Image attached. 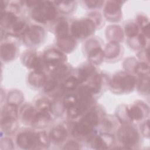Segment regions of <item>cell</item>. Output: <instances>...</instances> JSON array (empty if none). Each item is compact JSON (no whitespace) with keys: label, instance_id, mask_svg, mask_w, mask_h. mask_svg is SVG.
<instances>
[{"label":"cell","instance_id":"cell-1","mask_svg":"<svg viewBox=\"0 0 150 150\" xmlns=\"http://www.w3.org/2000/svg\"><path fill=\"white\" fill-rule=\"evenodd\" d=\"M57 15L54 6L49 1H38L32 11V18L38 22L45 23L53 20Z\"/></svg>","mask_w":150,"mask_h":150},{"label":"cell","instance_id":"cell-2","mask_svg":"<svg viewBox=\"0 0 150 150\" xmlns=\"http://www.w3.org/2000/svg\"><path fill=\"white\" fill-rule=\"evenodd\" d=\"M136 82L137 79L135 76L125 73H119L112 79L110 87L115 93H127L132 91Z\"/></svg>","mask_w":150,"mask_h":150},{"label":"cell","instance_id":"cell-3","mask_svg":"<svg viewBox=\"0 0 150 150\" xmlns=\"http://www.w3.org/2000/svg\"><path fill=\"white\" fill-rule=\"evenodd\" d=\"M96 24L91 19H85L74 22L71 26L72 36L77 39H84L91 35Z\"/></svg>","mask_w":150,"mask_h":150},{"label":"cell","instance_id":"cell-4","mask_svg":"<svg viewBox=\"0 0 150 150\" xmlns=\"http://www.w3.org/2000/svg\"><path fill=\"white\" fill-rule=\"evenodd\" d=\"M118 138L119 141L124 145V146L131 149L135 146L139 139L138 132L132 127L125 126L121 127L118 132Z\"/></svg>","mask_w":150,"mask_h":150},{"label":"cell","instance_id":"cell-5","mask_svg":"<svg viewBox=\"0 0 150 150\" xmlns=\"http://www.w3.org/2000/svg\"><path fill=\"white\" fill-rule=\"evenodd\" d=\"M16 143L18 146L22 149H32L39 146L38 133L26 131L20 133L16 138Z\"/></svg>","mask_w":150,"mask_h":150},{"label":"cell","instance_id":"cell-6","mask_svg":"<svg viewBox=\"0 0 150 150\" xmlns=\"http://www.w3.org/2000/svg\"><path fill=\"white\" fill-rule=\"evenodd\" d=\"M114 137L108 134H103L100 135L93 134L89 138L90 146L97 149H108L114 144Z\"/></svg>","mask_w":150,"mask_h":150},{"label":"cell","instance_id":"cell-7","mask_svg":"<svg viewBox=\"0 0 150 150\" xmlns=\"http://www.w3.org/2000/svg\"><path fill=\"white\" fill-rule=\"evenodd\" d=\"M23 63L25 65L33 70V71H42L45 66L46 64L43 60V59L38 57L35 53L32 52H28L22 56Z\"/></svg>","mask_w":150,"mask_h":150},{"label":"cell","instance_id":"cell-8","mask_svg":"<svg viewBox=\"0 0 150 150\" xmlns=\"http://www.w3.org/2000/svg\"><path fill=\"white\" fill-rule=\"evenodd\" d=\"M43 59L47 66H58L63 64L66 60L64 54L56 49H49L43 54Z\"/></svg>","mask_w":150,"mask_h":150},{"label":"cell","instance_id":"cell-9","mask_svg":"<svg viewBox=\"0 0 150 150\" xmlns=\"http://www.w3.org/2000/svg\"><path fill=\"white\" fill-rule=\"evenodd\" d=\"M118 1L107 2L105 9V18L110 21H118L121 18V5Z\"/></svg>","mask_w":150,"mask_h":150},{"label":"cell","instance_id":"cell-10","mask_svg":"<svg viewBox=\"0 0 150 150\" xmlns=\"http://www.w3.org/2000/svg\"><path fill=\"white\" fill-rule=\"evenodd\" d=\"M94 127L80 120V121L75 124L72 129V134L77 138H83L93 135Z\"/></svg>","mask_w":150,"mask_h":150},{"label":"cell","instance_id":"cell-11","mask_svg":"<svg viewBox=\"0 0 150 150\" xmlns=\"http://www.w3.org/2000/svg\"><path fill=\"white\" fill-rule=\"evenodd\" d=\"M44 30L39 26H32L29 28L27 32L24 35L32 45H38L43 41L45 38Z\"/></svg>","mask_w":150,"mask_h":150},{"label":"cell","instance_id":"cell-12","mask_svg":"<svg viewBox=\"0 0 150 150\" xmlns=\"http://www.w3.org/2000/svg\"><path fill=\"white\" fill-rule=\"evenodd\" d=\"M18 49L16 46L12 43H5L1 47V59L4 62L11 61L15 57Z\"/></svg>","mask_w":150,"mask_h":150},{"label":"cell","instance_id":"cell-13","mask_svg":"<svg viewBox=\"0 0 150 150\" xmlns=\"http://www.w3.org/2000/svg\"><path fill=\"white\" fill-rule=\"evenodd\" d=\"M50 121L51 117L48 112H38L31 125L35 128H43L49 124Z\"/></svg>","mask_w":150,"mask_h":150},{"label":"cell","instance_id":"cell-14","mask_svg":"<svg viewBox=\"0 0 150 150\" xmlns=\"http://www.w3.org/2000/svg\"><path fill=\"white\" fill-rule=\"evenodd\" d=\"M67 131L62 126H57L53 128L49 134L50 141L57 143L61 142L65 140L67 137Z\"/></svg>","mask_w":150,"mask_h":150},{"label":"cell","instance_id":"cell-15","mask_svg":"<svg viewBox=\"0 0 150 150\" xmlns=\"http://www.w3.org/2000/svg\"><path fill=\"white\" fill-rule=\"evenodd\" d=\"M28 81L32 86L39 87L45 84L46 81V76L43 71H33L29 74Z\"/></svg>","mask_w":150,"mask_h":150},{"label":"cell","instance_id":"cell-16","mask_svg":"<svg viewBox=\"0 0 150 150\" xmlns=\"http://www.w3.org/2000/svg\"><path fill=\"white\" fill-rule=\"evenodd\" d=\"M128 114L131 121H139L144 117V110L141 104H134L129 108H127Z\"/></svg>","mask_w":150,"mask_h":150},{"label":"cell","instance_id":"cell-17","mask_svg":"<svg viewBox=\"0 0 150 150\" xmlns=\"http://www.w3.org/2000/svg\"><path fill=\"white\" fill-rule=\"evenodd\" d=\"M2 129L6 134L13 133L18 128V123L16 119L2 117L1 121Z\"/></svg>","mask_w":150,"mask_h":150},{"label":"cell","instance_id":"cell-18","mask_svg":"<svg viewBox=\"0 0 150 150\" xmlns=\"http://www.w3.org/2000/svg\"><path fill=\"white\" fill-rule=\"evenodd\" d=\"M57 46L62 50L65 52H70L75 47V42L70 36L67 35L57 39Z\"/></svg>","mask_w":150,"mask_h":150},{"label":"cell","instance_id":"cell-19","mask_svg":"<svg viewBox=\"0 0 150 150\" xmlns=\"http://www.w3.org/2000/svg\"><path fill=\"white\" fill-rule=\"evenodd\" d=\"M18 22V18L11 12H5L1 13V25L4 28H10Z\"/></svg>","mask_w":150,"mask_h":150},{"label":"cell","instance_id":"cell-20","mask_svg":"<svg viewBox=\"0 0 150 150\" xmlns=\"http://www.w3.org/2000/svg\"><path fill=\"white\" fill-rule=\"evenodd\" d=\"M94 72V67L90 64H86L78 70V76L76 77L79 83L85 82Z\"/></svg>","mask_w":150,"mask_h":150},{"label":"cell","instance_id":"cell-21","mask_svg":"<svg viewBox=\"0 0 150 150\" xmlns=\"http://www.w3.org/2000/svg\"><path fill=\"white\" fill-rule=\"evenodd\" d=\"M22 120L27 123L31 124L38 112L30 105H25L21 110Z\"/></svg>","mask_w":150,"mask_h":150},{"label":"cell","instance_id":"cell-22","mask_svg":"<svg viewBox=\"0 0 150 150\" xmlns=\"http://www.w3.org/2000/svg\"><path fill=\"white\" fill-rule=\"evenodd\" d=\"M70 70L64 64H61L55 66L54 69L51 72V76L53 79L60 80L65 77L69 74Z\"/></svg>","mask_w":150,"mask_h":150},{"label":"cell","instance_id":"cell-23","mask_svg":"<svg viewBox=\"0 0 150 150\" xmlns=\"http://www.w3.org/2000/svg\"><path fill=\"white\" fill-rule=\"evenodd\" d=\"M104 56V52L100 47H95L88 51V60L92 63L98 64L101 62Z\"/></svg>","mask_w":150,"mask_h":150},{"label":"cell","instance_id":"cell-24","mask_svg":"<svg viewBox=\"0 0 150 150\" xmlns=\"http://www.w3.org/2000/svg\"><path fill=\"white\" fill-rule=\"evenodd\" d=\"M11 33L15 36H24L27 32L29 27L24 22H17L14 23L11 28Z\"/></svg>","mask_w":150,"mask_h":150},{"label":"cell","instance_id":"cell-25","mask_svg":"<svg viewBox=\"0 0 150 150\" xmlns=\"http://www.w3.org/2000/svg\"><path fill=\"white\" fill-rule=\"evenodd\" d=\"M1 117L16 119L18 117L17 105L9 103L5 105L2 110Z\"/></svg>","mask_w":150,"mask_h":150},{"label":"cell","instance_id":"cell-26","mask_svg":"<svg viewBox=\"0 0 150 150\" xmlns=\"http://www.w3.org/2000/svg\"><path fill=\"white\" fill-rule=\"evenodd\" d=\"M120 51V47L118 43L116 42H111L105 48L104 56L108 58H112L118 55Z\"/></svg>","mask_w":150,"mask_h":150},{"label":"cell","instance_id":"cell-27","mask_svg":"<svg viewBox=\"0 0 150 150\" xmlns=\"http://www.w3.org/2000/svg\"><path fill=\"white\" fill-rule=\"evenodd\" d=\"M87 86L90 88L93 94L99 93L102 86L101 77L99 74H95L91 78V79L89 81L88 85Z\"/></svg>","mask_w":150,"mask_h":150},{"label":"cell","instance_id":"cell-28","mask_svg":"<svg viewBox=\"0 0 150 150\" xmlns=\"http://www.w3.org/2000/svg\"><path fill=\"white\" fill-rule=\"evenodd\" d=\"M68 30L69 26L66 21L61 20L59 21L57 23L55 29V32L57 39L62 38L68 35Z\"/></svg>","mask_w":150,"mask_h":150},{"label":"cell","instance_id":"cell-29","mask_svg":"<svg viewBox=\"0 0 150 150\" xmlns=\"http://www.w3.org/2000/svg\"><path fill=\"white\" fill-rule=\"evenodd\" d=\"M81 120L95 128L98 124L99 117L97 112L92 110L86 114Z\"/></svg>","mask_w":150,"mask_h":150},{"label":"cell","instance_id":"cell-30","mask_svg":"<svg viewBox=\"0 0 150 150\" xmlns=\"http://www.w3.org/2000/svg\"><path fill=\"white\" fill-rule=\"evenodd\" d=\"M52 103L46 98L38 100L36 102V107L39 112H48L51 110Z\"/></svg>","mask_w":150,"mask_h":150},{"label":"cell","instance_id":"cell-31","mask_svg":"<svg viewBox=\"0 0 150 150\" xmlns=\"http://www.w3.org/2000/svg\"><path fill=\"white\" fill-rule=\"evenodd\" d=\"M77 101L78 98L77 94L74 93H69L64 96L63 101V104L64 108L69 110L74 107Z\"/></svg>","mask_w":150,"mask_h":150},{"label":"cell","instance_id":"cell-32","mask_svg":"<svg viewBox=\"0 0 150 150\" xmlns=\"http://www.w3.org/2000/svg\"><path fill=\"white\" fill-rule=\"evenodd\" d=\"M79 84V82L76 77L72 76L69 77L65 80L62 86L64 90L71 91L74 90H76Z\"/></svg>","mask_w":150,"mask_h":150},{"label":"cell","instance_id":"cell-33","mask_svg":"<svg viewBox=\"0 0 150 150\" xmlns=\"http://www.w3.org/2000/svg\"><path fill=\"white\" fill-rule=\"evenodd\" d=\"M23 100V96L22 93L17 90L12 91L9 93L8 97V102L9 104H12L15 105L19 104Z\"/></svg>","mask_w":150,"mask_h":150},{"label":"cell","instance_id":"cell-34","mask_svg":"<svg viewBox=\"0 0 150 150\" xmlns=\"http://www.w3.org/2000/svg\"><path fill=\"white\" fill-rule=\"evenodd\" d=\"M134 70L137 74L141 76V77H146L149 75V67L148 64L145 63H140L135 65Z\"/></svg>","mask_w":150,"mask_h":150},{"label":"cell","instance_id":"cell-35","mask_svg":"<svg viewBox=\"0 0 150 150\" xmlns=\"http://www.w3.org/2000/svg\"><path fill=\"white\" fill-rule=\"evenodd\" d=\"M125 32L126 35L131 38L135 37L138 33V28L135 23H128L125 26Z\"/></svg>","mask_w":150,"mask_h":150},{"label":"cell","instance_id":"cell-36","mask_svg":"<svg viewBox=\"0 0 150 150\" xmlns=\"http://www.w3.org/2000/svg\"><path fill=\"white\" fill-rule=\"evenodd\" d=\"M117 115L119 120L124 124H127L128 122L131 121L128 114L127 107H123V106H121V108H119L118 110Z\"/></svg>","mask_w":150,"mask_h":150},{"label":"cell","instance_id":"cell-37","mask_svg":"<svg viewBox=\"0 0 150 150\" xmlns=\"http://www.w3.org/2000/svg\"><path fill=\"white\" fill-rule=\"evenodd\" d=\"M38 139L39 142V146L42 148H46L49 146L50 138L45 132H40L38 133Z\"/></svg>","mask_w":150,"mask_h":150},{"label":"cell","instance_id":"cell-38","mask_svg":"<svg viewBox=\"0 0 150 150\" xmlns=\"http://www.w3.org/2000/svg\"><path fill=\"white\" fill-rule=\"evenodd\" d=\"M58 83L56 80L52 79L51 80L46 81L45 84H44V90L46 93H50L57 88Z\"/></svg>","mask_w":150,"mask_h":150},{"label":"cell","instance_id":"cell-39","mask_svg":"<svg viewBox=\"0 0 150 150\" xmlns=\"http://www.w3.org/2000/svg\"><path fill=\"white\" fill-rule=\"evenodd\" d=\"M57 2L59 3L58 6L60 9V11L66 13L70 12L72 10L71 9L73 8V4H71L74 2L73 1H59Z\"/></svg>","mask_w":150,"mask_h":150},{"label":"cell","instance_id":"cell-40","mask_svg":"<svg viewBox=\"0 0 150 150\" xmlns=\"http://www.w3.org/2000/svg\"><path fill=\"white\" fill-rule=\"evenodd\" d=\"M13 148V143L11 139L4 138L1 141V148L3 149H10Z\"/></svg>","mask_w":150,"mask_h":150},{"label":"cell","instance_id":"cell-41","mask_svg":"<svg viewBox=\"0 0 150 150\" xmlns=\"http://www.w3.org/2000/svg\"><path fill=\"white\" fill-rule=\"evenodd\" d=\"M112 121L107 118L104 119L103 121V128L106 131H110L114 127V122H111Z\"/></svg>","mask_w":150,"mask_h":150},{"label":"cell","instance_id":"cell-42","mask_svg":"<svg viewBox=\"0 0 150 150\" xmlns=\"http://www.w3.org/2000/svg\"><path fill=\"white\" fill-rule=\"evenodd\" d=\"M80 145L74 141H70L65 144L64 149H80Z\"/></svg>","mask_w":150,"mask_h":150},{"label":"cell","instance_id":"cell-43","mask_svg":"<svg viewBox=\"0 0 150 150\" xmlns=\"http://www.w3.org/2000/svg\"><path fill=\"white\" fill-rule=\"evenodd\" d=\"M137 20L139 24L142 26V28L145 26L147 25H149L148 19L145 18V17L144 16H139L137 18Z\"/></svg>","mask_w":150,"mask_h":150},{"label":"cell","instance_id":"cell-44","mask_svg":"<svg viewBox=\"0 0 150 150\" xmlns=\"http://www.w3.org/2000/svg\"><path fill=\"white\" fill-rule=\"evenodd\" d=\"M103 2L102 1H86V3L87 4V5L89 8H95L96 6H98V4H99L100 3Z\"/></svg>","mask_w":150,"mask_h":150}]
</instances>
